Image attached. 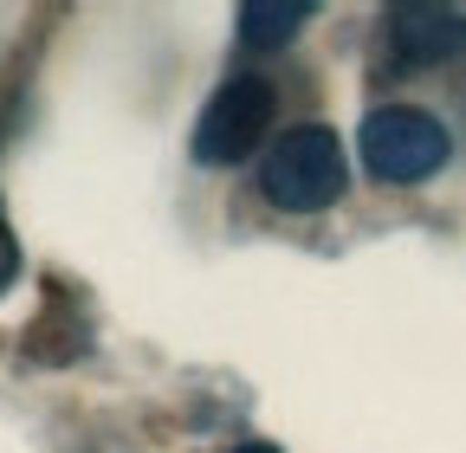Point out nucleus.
<instances>
[{"label":"nucleus","instance_id":"obj_1","mask_svg":"<svg viewBox=\"0 0 466 453\" xmlns=\"http://www.w3.org/2000/svg\"><path fill=\"white\" fill-rule=\"evenodd\" d=\"M343 143H337V130L330 124H299V130H285L272 149H266V162H259V188H266V201L272 207H285V214H318V207H330L337 195H343Z\"/></svg>","mask_w":466,"mask_h":453},{"label":"nucleus","instance_id":"obj_2","mask_svg":"<svg viewBox=\"0 0 466 453\" xmlns=\"http://www.w3.org/2000/svg\"><path fill=\"white\" fill-rule=\"evenodd\" d=\"M357 149H363V168L376 182L408 188V182H428L434 168H447L453 136L441 130V117H428V110H415V104H382V110L363 117Z\"/></svg>","mask_w":466,"mask_h":453},{"label":"nucleus","instance_id":"obj_3","mask_svg":"<svg viewBox=\"0 0 466 453\" xmlns=\"http://www.w3.org/2000/svg\"><path fill=\"white\" fill-rule=\"evenodd\" d=\"M272 110H279V97H272V85L266 78H227L214 97H208V110L195 117V162H208V168H227V162H247L259 143H266V130H272Z\"/></svg>","mask_w":466,"mask_h":453},{"label":"nucleus","instance_id":"obj_4","mask_svg":"<svg viewBox=\"0 0 466 453\" xmlns=\"http://www.w3.org/2000/svg\"><path fill=\"white\" fill-rule=\"evenodd\" d=\"M389 39L408 65H441L466 52V14L434 7V0H408V7L389 14Z\"/></svg>","mask_w":466,"mask_h":453},{"label":"nucleus","instance_id":"obj_5","mask_svg":"<svg viewBox=\"0 0 466 453\" xmlns=\"http://www.w3.org/2000/svg\"><path fill=\"white\" fill-rule=\"evenodd\" d=\"M305 20H311V0H247V7H240L247 45H285Z\"/></svg>","mask_w":466,"mask_h":453},{"label":"nucleus","instance_id":"obj_6","mask_svg":"<svg viewBox=\"0 0 466 453\" xmlns=\"http://www.w3.org/2000/svg\"><path fill=\"white\" fill-rule=\"evenodd\" d=\"M14 272H20V247H14V226H7V214H0V292L14 286Z\"/></svg>","mask_w":466,"mask_h":453},{"label":"nucleus","instance_id":"obj_7","mask_svg":"<svg viewBox=\"0 0 466 453\" xmlns=\"http://www.w3.org/2000/svg\"><path fill=\"white\" fill-rule=\"evenodd\" d=\"M227 453H279L272 440H240V447H227Z\"/></svg>","mask_w":466,"mask_h":453}]
</instances>
